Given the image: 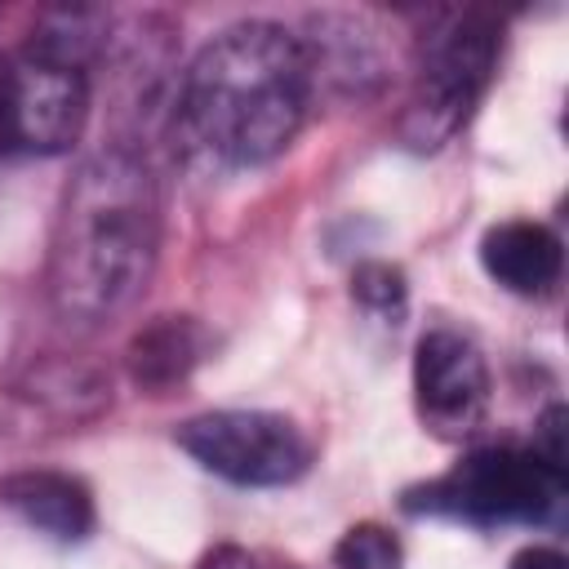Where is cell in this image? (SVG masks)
<instances>
[{
    "label": "cell",
    "instance_id": "cell-2",
    "mask_svg": "<svg viewBox=\"0 0 569 569\" xmlns=\"http://www.w3.org/2000/svg\"><path fill=\"white\" fill-rule=\"evenodd\" d=\"M160 258V196L129 147L89 156L62 191L49 244V302L62 325L98 329L124 316Z\"/></svg>",
    "mask_w": 569,
    "mask_h": 569
},
{
    "label": "cell",
    "instance_id": "cell-13",
    "mask_svg": "<svg viewBox=\"0 0 569 569\" xmlns=\"http://www.w3.org/2000/svg\"><path fill=\"white\" fill-rule=\"evenodd\" d=\"M533 453L547 462V467H556V471H565V405H551L547 413H542V422H538V445H533Z\"/></svg>",
    "mask_w": 569,
    "mask_h": 569
},
{
    "label": "cell",
    "instance_id": "cell-4",
    "mask_svg": "<svg viewBox=\"0 0 569 569\" xmlns=\"http://www.w3.org/2000/svg\"><path fill=\"white\" fill-rule=\"evenodd\" d=\"M498 49H502V27L480 9L449 13L422 40L413 98L400 120V138L413 151H436L471 120L498 67Z\"/></svg>",
    "mask_w": 569,
    "mask_h": 569
},
{
    "label": "cell",
    "instance_id": "cell-11",
    "mask_svg": "<svg viewBox=\"0 0 569 569\" xmlns=\"http://www.w3.org/2000/svg\"><path fill=\"white\" fill-rule=\"evenodd\" d=\"M333 565L338 569H400V542H396L391 529L365 520V525H351L338 538Z\"/></svg>",
    "mask_w": 569,
    "mask_h": 569
},
{
    "label": "cell",
    "instance_id": "cell-14",
    "mask_svg": "<svg viewBox=\"0 0 569 569\" xmlns=\"http://www.w3.org/2000/svg\"><path fill=\"white\" fill-rule=\"evenodd\" d=\"M196 569H293V565L289 560H276V556L244 551V547H213Z\"/></svg>",
    "mask_w": 569,
    "mask_h": 569
},
{
    "label": "cell",
    "instance_id": "cell-1",
    "mask_svg": "<svg viewBox=\"0 0 569 569\" xmlns=\"http://www.w3.org/2000/svg\"><path fill=\"white\" fill-rule=\"evenodd\" d=\"M311 53L280 22H236L213 36L182 76L173 133L209 169L276 160L311 102Z\"/></svg>",
    "mask_w": 569,
    "mask_h": 569
},
{
    "label": "cell",
    "instance_id": "cell-9",
    "mask_svg": "<svg viewBox=\"0 0 569 569\" xmlns=\"http://www.w3.org/2000/svg\"><path fill=\"white\" fill-rule=\"evenodd\" d=\"M480 262L502 289H511L520 298H542L560 280L565 249H560V236L551 227L529 222V218H511V222H498L485 231Z\"/></svg>",
    "mask_w": 569,
    "mask_h": 569
},
{
    "label": "cell",
    "instance_id": "cell-10",
    "mask_svg": "<svg viewBox=\"0 0 569 569\" xmlns=\"http://www.w3.org/2000/svg\"><path fill=\"white\" fill-rule=\"evenodd\" d=\"M204 347H209V333L200 329V320H191V316H156L151 325H142L129 338L124 365H129V378L142 391L160 396V391L178 387L204 360Z\"/></svg>",
    "mask_w": 569,
    "mask_h": 569
},
{
    "label": "cell",
    "instance_id": "cell-8",
    "mask_svg": "<svg viewBox=\"0 0 569 569\" xmlns=\"http://www.w3.org/2000/svg\"><path fill=\"white\" fill-rule=\"evenodd\" d=\"M0 502L53 542H84L93 533V493L67 471H13L0 480Z\"/></svg>",
    "mask_w": 569,
    "mask_h": 569
},
{
    "label": "cell",
    "instance_id": "cell-15",
    "mask_svg": "<svg viewBox=\"0 0 569 569\" xmlns=\"http://www.w3.org/2000/svg\"><path fill=\"white\" fill-rule=\"evenodd\" d=\"M511 569H569V560L556 547H525V551H516Z\"/></svg>",
    "mask_w": 569,
    "mask_h": 569
},
{
    "label": "cell",
    "instance_id": "cell-3",
    "mask_svg": "<svg viewBox=\"0 0 569 569\" xmlns=\"http://www.w3.org/2000/svg\"><path fill=\"white\" fill-rule=\"evenodd\" d=\"M107 44L93 9H53L9 62V142L36 156L67 151L89 120V67Z\"/></svg>",
    "mask_w": 569,
    "mask_h": 569
},
{
    "label": "cell",
    "instance_id": "cell-5",
    "mask_svg": "<svg viewBox=\"0 0 569 569\" xmlns=\"http://www.w3.org/2000/svg\"><path fill=\"white\" fill-rule=\"evenodd\" d=\"M565 471L547 467L533 449H476L449 476L413 489L409 511L458 516L476 525L498 520H547L565 502Z\"/></svg>",
    "mask_w": 569,
    "mask_h": 569
},
{
    "label": "cell",
    "instance_id": "cell-7",
    "mask_svg": "<svg viewBox=\"0 0 569 569\" xmlns=\"http://www.w3.org/2000/svg\"><path fill=\"white\" fill-rule=\"evenodd\" d=\"M413 405L431 436H471L489 409V369L480 347L453 329L422 333L413 351Z\"/></svg>",
    "mask_w": 569,
    "mask_h": 569
},
{
    "label": "cell",
    "instance_id": "cell-16",
    "mask_svg": "<svg viewBox=\"0 0 569 569\" xmlns=\"http://www.w3.org/2000/svg\"><path fill=\"white\" fill-rule=\"evenodd\" d=\"M4 107H9V62L0 58V147L9 142V116H4Z\"/></svg>",
    "mask_w": 569,
    "mask_h": 569
},
{
    "label": "cell",
    "instance_id": "cell-6",
    "mask_svg": "<svg viewBox=\"0 0 569 569\" xmlns=\"http://www.w3.org/2000/svg\"><path fill=\"white\" fill-rule=\"evenodd\" d=\"M204 471L231 485H293L311 467V440L284 413L267 409H213L187 418L173 436Z\"/></svg>",
    "mask_w": 569,
    "mask_h": 569
},
{
    "label": "cell",
    "instance_id": "cell-12",
    "mask_svg": "<svg viewBox=\"0 0 569 569\" xmlns=\"http://www.w3.org/2000/svg\"><path fill=\"white\" fill-rule=\"evenodd\" d=\"M351 298L378 316H400L405 311V298H409V284H405V271L391 267V262H360L356 276H351Z\"/></svg>",
    "mask_w": 569,
    "mask_h": 569
}]
</instances>
